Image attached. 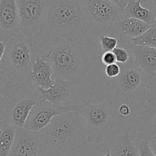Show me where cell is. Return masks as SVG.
Masks as SVG:
<instances>
[{
	"label": "cell",
	"instance_id": "32",
	"mask_svg": "<svg viewBox=\"0 0 156 156\" xmlns=\"http://www.w3.org/2000/svg\"><path fill=\"white\" fill-rule=\"evenodd\" d=\"M86 153L80 152H62V153H47L46 156H86Z\"/></svg>",
	"mask_w": 156,
	"mask_h": 156
},
{
	"label": "cell",
	"instance_id": "13",
	"mask_svg": "<svg viewBox=\"0 0 156 156\" xmlns=\"http://www.w3.org/2000/svg\"><path fill=\"white\" fill-rule=\"evenodd\" d=\"M38 133L24 128L16 129V136L9 156H46Z\"/></svg>",
	"mask_w": 156,
	"mask_h": 156
},
{
	"label": "cell",
	"instance_id": "12",
	"mask_svg": "<svg viewBox=\"0 0 156 156\" xmlns=\"http://www.w3.org/2000/svg\"><path fill=\"white\" fill-rule=\"evenodd\" d=\"M20 17L15 0L0 1V41L7 44L20 33Z\"/></svg>",
	"mask_w": 156,
	"mask_h": 156
},
{
	"label": "cell",
	"instance_id": "9",
	"mask_svg": "<svg viewBox=\"0 0 156 156\" xmlns=\"http://www.w3.org/2000/svg\"><path fill=\"white\" fill-rule=\"evenodd\" d=\"M120 66L121 68L120 74L118 77L111 79L113 88L117 95L131 100L141 87L145 88L151 77L136 66L133 56L126 65Z\"/></svg>",
	"mask_w": 156,
	"mask_h": 156
},
{
	"label": "cell",
	"instance_id": "14",
	"mask_svg": "<svg viewBox=\"0 0 156 156\" xmlns=\"http://www.w3.org/2000/svg\"><path fill=\"white\" fill-rule=\"evenodd\" d=\"M41 94L42 101H47L56 106L69 107L76 105L73 100L76 98V87L66 81L55 78L54 84L48 89L36 88Z\"/></svg>",
	"mask_w": 156,
	"mask_h": 156
},
{
	"label": "cell",
	"instance_id": "21",
	"mask_svg": "<svg viewBox=\"0 0 156 156\" xmlns=\"http://www.w3.org/2000/svg\"><path fill=\"white\" fill-rule=\"evenodd\" d=\"M12 91L10 82L4 74L0 71V117L5 114L8 100Z\"/></svg>",
	"mask_w": 156,
	"mask_h": 156
},
{
	"label": "cell",
	"instance_id": "30",
	"mask_svg": "<svg viewBox=\"0 0 156 156\" xmlns=\"http://www.w3.org/2000/svg\"><path fill=\"white\" fill-rule=\"evenodd\" d=\"M114 3V5L117 6V9L124 14L125 10L127 8L128 4H129V0H111Z\"/></svg>",
	"mask_w": 156,
	"mask_h": 156
},
{
	"label": "cell",
	"instance_id": "10",
	"mask_svg": "<svg viewBox=\"0 0 156 156\" xmlns=\"http://www.w3.org/2000/svg\"><path fill=\"white\" fill-rule=\"evenodd\" d=\"M71 111H74V105L56 106L41 101L31 110L24 128L28 131L39 133L47 127L55 117Z\"/></svg>",
	"mask_w": 156,
	"mask_h": 156
},
{
	"label": "cell",
	"instance_id": "7",
	"mask_svg": "<svg viewBox=\"0 0 156 156\" xmlns=\"http://www.w3.org/2000/svg\"><path fill=\"white\" fill-rule=\"evenodd\" d=\"M74 111L79 113L85 122L88 143L101 141L111 121L112 101L106 100L100 104H92L91 97L85 103L74 105Z\"/></svg>",
	"mask_w": 156,
	"mask_h": 156
},
{
	"label": "cell",
	"instance_id": "2",
	"mask_svg": "<svg viewBox=\"0 0 156 156\" xmlns=\"http://www.w3.org/2000/svg\"><path fill=\"white\" fill-rule=\"evenodd\" d=\"M38 134L47 153H86L88 133L82 116L76 111L55 117Z\"/></svg>",
	"mask_w": 156,
	"mask_h": 156
},
{
	"label": "cell",
	"instance_id": "17",
	"mask_svg": "<svg viewBox=\"0 0 156 156\" xmlns=\"http://www.w3.org/2000/svg\"><path fill=\"white\" fill-rule=\"evenodd\" d=\"M138 120L140 133L139 141H148L156 136V98H148L147 104L139 116Z\"/></svg>",
	"mask_w": 156,
	"mask_h": 156
},
{
	"label": "cell",
	"instance_id": "35",
	"mask_svg": "<svg viewBox=\"0 0 156 156\" xmlns=\"http://www.w3.org/2000/svg\"><path fill=\"white\" fill-rule=\"evenodd\" d=\"M103 156H111V155L108 149H105V154Z\"/></svg>",
	"mask_w": 156,
	"mask_h": 156
},
{
	"label": "cell",
	"instance_id": "19",
	"mask_svg": "<svg viewBox=\"0 0 156 156\" xmlns=\"http://www.w3.org/2000/svg\"><path fill=\"white\" fill-rule=\"evenodd\" d=\"M123 15L124 18H135L143 21L149 26L153 25L156 22L155 15L142 5L141 0L140 1L129 0L127 8L125 10Z\"/></svg>",
	"mask_w": 156,
	"mask_h": 156
},
{
	"label": "cell",
	"instance_id": "6",
	"mask_svg": "<svg viewBox=\"0 0 156 156\" xmlns=\"http://www.w3.org/2000/svg\"><path fill=\"white\" fill-rule=\"evenodd\" d=\"M25 82L12 87L4 117L15 129L24 128L31 110L41 101L37 90L33 91V85Z\"/></svg>",
	"mask_w": 156,
	"mask_h": 156
},
{
	"label": "cell",
	"instance_id": "36",
	"mask_svg": "<svg viewBox=\"0 0 156 156\" xmlns=\"http://www.w3.org/2000/svg\"><path fill=\"white\" fill-rule=\"evenodd\" d=\"M2 119H3V117H0V124H1V122L2 120Z\"/></svg>",
	"mask_w": 156,
	"mask_h": 156
},
{
	"label": "cell",
	"instance_id": "31",
	"mask_svg": "<svg viewBox=\"0 0 156 156\" xmlns=\"http://www.w3.org/2000/svg\"><path fill=\"white\" fill-rule=\"evenodd\" d=\"M142 5L144 8L147 9L156 16V1H142Z\"/></svg>",
	"mask_w": 156,
	"mask_h": 156
},
{
	"label": "cell",
	"instance_id": "16",
	"mask_svg": "<svg viewBox=\"0 0 156 156\" xmlns=\"http://www.w3.org/2000/svg\"><path fill=\"white\" fill-rule=\"evenodd\" d=\"M106 149L111 156H140L137 143L132 140L130 127L122 129L114 134Z\"/></svg>",
	"mask_w": 156,
	"mask_h": 156
},
{
	"label": "cell",
	"instance_id": "27",
	"mask_svg": "<svg viewBox=\"0 0 156 156\" xmlns=\"http://www.w3.org/2000/svg\"><path fill=\"white\" fill-rule=\"evenodd\" d=\"M136 143L138 146L140 156H155L149 147L148 141L142 140V141L137 142Z\"/></svg>",
	"mask_w": 156,
	"mask_h": 156
},
{
	"label": "cell",
	"instance_id": "20",
	"mask_svg": "<svg viewBox=\"0 0 156 156\" xmlns=\"http://www.w3.org/2000/svg\"><path fill=\"white\" fill-rule=\"evenodd\" d=\"M16 136V129L3 117L0 124V156H9Z\"/></svg>",
	"mask_w": 156,
	"mask_h": 156
},
{
	"label": "cell",
	"instance_id": "26",
	"mask_svg": "<svg viewBox=\"0 0 156 156\" xmlns=\"http://www.w3.org/2000/svg\"><path fill=\"white\" fill-rule=\"evenodd\" d=\"M145 95L147 98H156V76L151 78L145 86Z\"/></svg>",
	"mask_w": 156,
	"mask_h": 156
},
{
	"label": "cell",
	"instance_id": "15",
	"mask_svg": "<svg viewBox=\"0 0 156 156\" xmlns=\"http://www.w3.org/2000/svg\"><path fill=\"white\" fill-rule=\"evenodd\" d=\"M28 81L34 87L42 89H48L54 84V71L47 55L40 53L37 56Z\"/></svg>",
	"mask_w": 156,
	"mask_h": 156
},
{
	"label": "cell",
	"instance_id": "5",
	"mask_svg": "<svg viewBox=\"0 0 156 156\" xmlns=\"http://www.w3.org/2000/svg\"><path fill=\"white\" fill-rule=\"evenodd\" d=\"M83 10L87 24V32L91 31L101 35L108 34L110 31L124 18L112 1L87 0L83 1Z\"/></svg>",
	"mask_w": 156,
	"mask_h": 156
},
{
	"label": "cell",
	"instance_id": "34",
	"mask_svg": "<svg viewBox=\"0 0 156 156\" xmlns=\"http://www.w3.org/2000/svg\"><path fill=\"white\" fill-rule=\"evenodd\" d=\"M5 47L6 44L0 41V64H1L2 60L3 59V56H4L5 52Z\"/></svg>",
	"mask_w": 156,
	"mask_h": 156
},
{
	"label": "cell",
	"instance_id": "4",
	"mask_svg": "<svg viewBox=\"0 0 156 156\" xmlns=\"http://www.w3.org/2000/svg\"><path fill=\"white\" fill-rule=\"evenodd\" d=\"M46 55L51 62L55 78L63 79L75 87L85 83L89 66L79 41L58 44Z\"/></svg>",
	"mask_w": 156,
	"mask_h": 156
},
{
	"label": "cell",
	"instance_id": "33",
	"mask_svg": "<svg viewBox=\"0 0 156 156\" xmlns=\"http://www.w3.org/2000/svg\"><path fill=\"white\" fill-rule=\"evenodd\" d=\"M148 143L154 155L156 156V136L148 140Z\"/></svg>",
	"mask_w": 156,
	"mask_h": 156
},
{
	"label": "cell",
	"instance_id": "8",
	"mask_svg": "<svg viewBox=\"0 0 156 156\" xmlns=\"http://www.w3.org/2000/svg\"><path fill=\"white\" fill-rule=\"evenodd\" d=\"M20 33L34 41L42 31L47 18L50 1L18 0Z\"/></svg>",
	"mask_w": 156,
	"mask_h": 156
},
{
	"label": "cell",
	"instance_id": "28",
	"mask_svg": "<svg viewBox=\"0 0 156 156\" xmlns=\"http://www.w3.org/2000/svg\"><path fill=\"white\" fill-rule=\"evenodd\" d=\"M101 62L107 66L111 65V64L117 63L116 62V58L114 56L113 52H106V53H103L101 56Z\"/></svg>",
	"mask_w": 156,
	"mask_h": 156
},
{
	"label": "cell",
	"instance_id": "1",
	"mask_svg": "<svg viewBox=\"0 0 156 156\" xmlns=\"http://www.w3.org/2000/svg\"><path fill=\"white\" fill-rule=\"evenodd\" d=\"M87 32L83 1H50L42 31L34 40L39 50L76 42Z\"/></svg>",
	"mask_w": 156,
	"mask_h": 156
},
{
	"label": "cell",
	"instance_id": "25",
	"mask_svg": "<svg viewBox=\"0 0 156 156\" xmlns=\"http://www.w3.org/2000/svg\"><path fill=\"white\" fill-rule=\"evenodd\" d=\"M120 73H121V68H120V66L119 64L114 63L105 66V73L107 77L109 78V79H113L118 77Z\"/></svg>",
	"mask_w": 156,
	"mask_h": 156
},
{
	"label": "cell",
	"instance_id": "18",
	"mask_svg": "<svg viewBox=\"0 0 156 156\" xmlns=\"http://www.w3.org/2000/svg\"><path fill=\"white\" fill-rule=\"evenodd\" d=\"M134 62L149 77L156 76V49L146 46H135L130 48Z\"/></svg>",
	"mask_w": 156,
	"mask_h": 156
},
{
	"label": "cell",
	"instance_id": "3",
	"mask_svg": "<svg viewBox=\"0 0 156 156\" xmlns=\"http://www.w3.org/2000/svg\"><path fill=\"white\" fill-rule=\"evenodd\" d=\"M39 54L40 50L34 39L21 33L6 44L0 71L7 78L11 86L28 81L34 62Z\"/></svg>",
	"mask_w": 156,
	"mask_h": 156
},
{
	"label": "cell",
	"instance_id": "23",
	"mask_svg": "<svg viewBox=\"0 0 156 156\" xmlns=\"http://www.w3.org/2000/svg\"><path fill=\"white\" fill-rule=\"evenodd\" d=\"M119 41L115 37L110 35H101L100 36V44L103 53L113 52L115 48L118 47Z\"/></svg>",
	"mask_w": 156,
	"mask_h": 156
},
{
	"label": "cell",
	"instance_id": "24",
	"mask_svg": "<svg viewBox=\"0 0 156 156\" xmlns=\"http://www.w3.org/2000/svg\"><path fill=\"white\" fill-rule=\"evenodd\" d=\"M116 58V62L119 65H126L132 59V53L129 50L121 47H117L113 51Z\"/></svg>",
	"mask_w": 156,
	"mask_h": 156
},
{
	"label": "cell",
	"instance_id": "22",
	"mask_svg": "<svg viewBox=\"0 0 156 156\" xmlns=\"http://www.w3.org/2000/svg\"><path fill=\"white\" fill-rule=\"evenodd\" d=\"M135 46H146L156 49V22L142 36L133 40Z\"/></svg>",
	"mask_w": 156,
	"mask_h": 156
},
{
	"label": "cell",
	"instance_id": "29",
	"mask_svg": "<svg viewBox=\"0 0 156 156\" xmlns=\"http://www.w3.org/2000/svg\"><path fill=\"white\" fill-rule=\"evenodd\" d=\"M131 112H132V110H131V108L129 107V105L123 104V105L119 106L118 113L120 114V116H122V117H129V116L130 115Z\"/></svg>",
	"mask_w": 156,
	"mask_h": 156
},
{
	"label": "cell",
	"instance_id": "11",
	"mask_svg": "<svg viewBox=\"0 0 156 156\" xmlns=\"http://www.w3.org/2000/svg\"><path fill=\"white\" fill-rule=\"evenodd\" d=\"M150 27L140 20L124 18L107 35L115 37L119 41L118 47H123L130 51V48L134 45L133 40L144 34Z\"/></svg>",
	"mask_w": 156,
	"mask_h": 156
}]
</instances>
